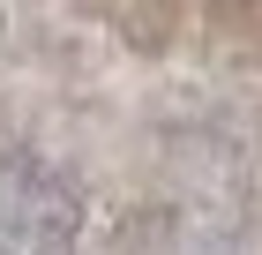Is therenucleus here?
Masks as SVG:
<instances>
[{
    "mask_svg": "<svg viewBox=\"0 0 262 255\" xmlns=\"http://www.w3.org/2000/svg\"><path fill=\"white\" fill-rule=\"evenodd\" d=\"M75 225V188H68L45 158L0 150V233L15 240H60Z\"/></svg>",
    "mask_w": 262,
    "mask_h": 255,
    "instance_id": "1",
    "label": "nucleus"
}]
</instances>
